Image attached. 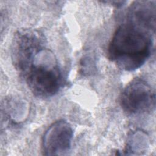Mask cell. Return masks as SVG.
I'll list each match as a JSON object with an SVG mask.
<instances>
[{"label":"cell","mask_w":156,"mask_h":156,"mask_svg":"<svg viewBox=\"0 0 156 156\" xmlns=\"http://www.w3.org/2000/svg\"><path fill=\"white\" fill-rule=\"evenodd\" d=\"M126 21L155 34V1L134 2L128 9Z\"/></svg>","instance_id":"8992f818"},{"label":"cell","mask_w":156,"mask_h":156,"mask_svg":"<svg viewBox=\"0 0 156 156\" xmlns=\"http://www.w3.org/2000/svg\"><path fill=\"white\" fill-rule=\"evenodd\" d=\"M155 95L151 85L142 79L136 77L123 89L119 98L120 105L128 114L147 112L155 107Z\"/></svg>","instance_id":"277c9868"},{"label":"cell","mask_w":156,"mask_h":156,"mask_svg":"<svg viewBox=\"0 0 156 156\" xmlns=\"http://www.w3.org/2000/svg\"><path fill=\"white\" fill-rule=\"evenodd\" d=\"M32 93L40 98H49L60 90L63 77L53 52L46 48L42 49L22 74Z\"/></svg>","instance_id":"7a4b0ae2"},{"label":"cell","mask_w":156,"mask_h":156,"mask_svg":"<svg viewBox=\"0 0 156 156\" xmlns=\"http://www.w3.org/2000/svg\"><path fill=\"white\" fill-rule=\"evenodd\" d=\"M46 40L40 31L21 29L14 34L11 46V57L15 68L23 74L35 57L46 48Z\"/></svg>","instance_id":"3957f363"},{"label":"cell","mask_w":156,"mask_h":156,"mask_svg":"<svg viewBox=\"0 0 156 156\" xmlns=\"http://www.w3.org/2000/svg\"><path fill=\"white\" fill-rule=\"evenodd\" d=\"M73 130L69 122L63 119L53 122L42 138V149L45 155H66L71 147Z\"/></svg>","instance_id":"5b68a950"},{"label":"cell","mask_w":156,"mask_h":156,"mask_svg":"<svg viewBox=\"0 0 156 156\" xmlns=\"http://www.w3.org/2000/svg\"><path fill=\"white\" fill-rule=\"evenodd\" d=\"M152 33L130 22L121 24L115 30L108 48V58L126 71L142 66L150 57Z\"/></svg>","instance_id":"6da1fadb"}]
</instances>
